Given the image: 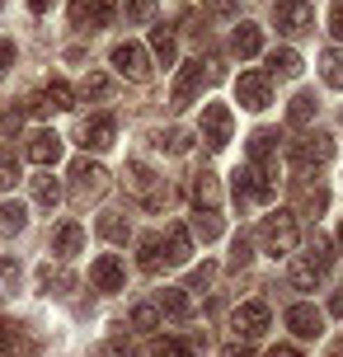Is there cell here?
<instances>
[{
    "label": "cell",
    "mask_w": 343,
    "mask_h": 357,
    "mask_svg": "<svg viewBox=\"0 0 343 357\" xmlns=\"http://www.w3.org/2000/svg\"><path fill=\"white\" fill-rule=\"evenodd\" d=\"M259 235H264V250L268 254H296V245H301V231H296V216L291 212H268Z\"/></svg>",
    "instance_id": "1"
},
{
    "label": "cell",
    "mask_w": 343,
    "mask_h": 357,
    "mask_svg": "<svg viewBox=\"0 0 343 357\" xmlns=\"http://www.w3.org/2000/svg\"><path fill=\"white\" fill-rule=\"evenodd\" d=\"M329 155H334V137H329V132H310L301 142H291V151H287V160L296 165V169H320Z\"/></svg>",
    "instance_id": "2"
},
{
    "label": "cell",
    "mask_w": 343,
    "mask_h": 357,
    "mask_svg": "<svg viewBox=\"0 0 343 357\" xmlns=\"http://www.w3.org/2000/svg\"><path fill=\"white\" fill-rule=\"evenodd\" d=\"M113 71L127 75L132 85H146L151 80V56H146V47L142 43H118L113 47Z\"/></svg>",
    "instance_id": "3"
},
{
    "label": "cell",
    "mask_w": 343,
    "mask_h": 357,
    "mask_svg": "<svg viewBox=\"0 0 343 357\" xmlns=\"http://www.w3.org/2000/svg\"><path fill=\"white\" fill-rule=\"evenodd\" d=\"M273 24H277L287 38H301V33L315 29V10H310L306 0H282V5L273 10Z\"/></svg>",
    "instance_id": "4"
},
{
    "label": "cell",
    "mask_w": 343,
    "mask_h": 357,
    "mask_svg": "<svg viewBox=\"0 0 343 357\" xmlns=\"http://www.w3.org/2000/svg\"><path fill=\"white\" fill-rule=\"evenodd\" d=\"M268 305L264 301H245V305H235V315H231V334L235 339H259V334H264V329H268Z\"/></svg>",
    "instance_id": "5"
},
{
    "label": "cell",
    "mask_w": 343,
    "mask_h": 357,
    "mask_svg": "<svg viewBox=\"0 0 343 357\" xmlns=\"http://www.w3.org/2000/svg\"><path fill=\"white\" fill-rule=\"evenodd\" d=\"M127 193H137L146 207H160V202H165L155 169H151V165H142V160H127Z\"/></svg>",
    "instance_id": "6"
},
{
    "label": "cell",
    "mask_w": 343,
    "mask_h": 357,
    "mask_svg": "<svg viewBox=\"0 0 343 357\" xmlns=\"http://www.w3.org/2000/svg\"><path fill=\"white\" fill-rule=\"evenodd\" d=\"M235 94H240V108H250V113L273 104V89H268V75L264 71H245L235 80Z\"/></svg>",
    "instance_id": "7"
},
{
    "label": "cell",
    "mask_w": 343,
    "mask_h": 357,
    "mask_svg": "<svg viewBox=\"0 0 343 357\" xmlns=\"http://www.w3.org/2000/svg\"><path fill=\"white\" fill-rule=\"evenodd\" d=\"M202 142L212 146V151H221V146L231 142V108L226 104H207L202 108Z\"/></svg>",
    "instance_id": "8"
},
{
    "label": "cell",
    "mask_w": 343,
    "mask_h": 357,
    "mask_svg": "<svg viewBox=\"0 0 343 357\" xmlns=\"http://www.w3.org/2000/svg\"><path fill=\"white\" fill-rule=\"evenodd\" d=\"M287 329L296 339H320V334H325V315L310 301H296V305H287Z\"/></svg>",
    "instance_id": "9"
},
{
    "label": "cell",
    "mask_w": 343,
    "mask_h": 357,
    "mask_svg": "<svg viewBox=\"0 0 343 357\" xmlns=\"http://www.w3.org/2000/svg\"><path fill=\"white\" fill-rule=\"evenodd\" d=\"M113 15H118L113 0H75L71 5V24L75 29H85V24H90V29H109Z\"/></svg>",
    "instance_id": "10"
},
{
    "label": "cell",
    "mask_w": 343,
    "mask_h": 357,
    "mask_svg": "<svg viewBox=\"0 0 343 357\" xmlns=\"http://www.w3.org/2000/svg\"><path fill=\"white\" fill-rule=\"evenodd\" d=\"M273 197V178L264 174V169H240L235 174V202H268Z\"/></svg>",
    "instance_id": "11"
},
{
    "label": "cell",
    "mask_w": 343,
    "mask_h": 357,
    "mask_svg": "<svg viewBox=\"0 0 343 357\" xmlns=\"http://www.w3.org/2000/svg\"><path fill=\"white\" fill-rule=\"evenodd\" d=\"M123 278H127V268H123V259H118V254H99V259L90 264L94 291H118V287H123Z\"/></svg>",
    "instance_id": "12"
},
{
    "label": "cell",
    "mask_w": 343,
    "mask_h": 357,
    "mask_svg": "<svg viewBox=\"0 0 343 357\" xmlns=\"http://www.w3.org/2000/svg\"><path fill=\"white\" fill-rule=\"evenodd\" d=\"M250 165H254V169H264L268 178H277V137L264 132V127L250 137Z\"/></svg>",
    "instance_id": "13"
},
{
    "label": "cell",
    "mask_w": 343,
    "mask_h": 357,
    "mask_svg": "<svg viewBox=\"0 0 343 357\" xmlns=\"http://www.w3.org/2000/svg\"><path fill=\"white\" fill-rule=\"evenodd\" d=\"M287 278H291V287H296V291H315V287L329 278V268H320L315 259H310V254H291Z\"/></svg>",
    "instance_id": "14"
},
{
    "label": "cell",
    "mask_w": 343,
    "mask_h": 357,
    "mask_svg": "<svg viewBox=\"0 0 343 357\" xmlns=\"http://www.w3.org/2000/svg\"><path fill=\"white\" fill-rule=\"evenodd\" d=\"M198 89H202V61H183L179 80H174V89H169V104L188 108L193 99H198Z\"/></svg>",
    "instance_id": "15"
},
{
    "label": "cell",
    "mask_w": 343,
    "mask_h": 357,
    "mask_svg": "<svg viewBox=\"0 0 343 357\" xmlns=\"http://www.w3.org/2000/svg\"><path fill=\"white\" fill-rule=\"evenodd\" d=\"M113 137H118V123H113L109 113H94L90 123L80 127V142H85V151H109Z\"/></svg>",
    "instance_id": "16"
},
{
    "label": "cell",
    "mask_w": 343,
    "mask_h": 357,
    "mask_svg": "<svg viewBox=\"0 0 343 357\" xmlns=\"http://www.w3.org/2000/svg\"><path fill=\"white\" fill-rule=\"evenodd\" d=\"M29 160L43 165V169H52V165L61 160V137H56L52 127H43V132L29 137Z\"/></svg>",
    "instance_id": "17"
},
{
    "label": "cell",
    "mask_w": 343,
    "mask_h": 357,
    "mask_svg": "<svg viewBox=\"0 0 343 357\" xmlns=\"http://www.w3.org/2000/svg\"><path fill=\"white\" fill-rule=\"evenodd\" d=\"M71 178H75V188H80V193H104V188H109V169H104V165H94V160H75L71 165Z\"/></svg>",
    "instance_id": "18"
},
{
    "label": "cell",
    "mask_w": 343,
    "mask_h": 357,
    "mask_svg": "<svg viewBox=\"0 0 343 357\" xmlns=\"http://www.w3.org/2000/svg\"><path fill=\"white\" fill-rule=\"evenodd\" d=\"M193 202H198V212H217V207H221V183H217L212 169L193 174Z\"/></svg>",
    "instance_id": "19"
},
{
    "label": "cell",
    "mask_w": 343,
    "mask_h": 357,
    "mask_svg": "<svg viewBox=\"0 0 343 357\" xmlns=\"http://www.w3.org/2000/svg\"><path fill=\"white\" fill-rule=\"evenodd\" d=\"M80 245H85V231H80V221H61L52 235V254L56 259H75L80 254Z\"/></svg>",
    "instance_id": "20"
},
{
    "label": "cell",
    "mask_w": 343,
    "mask_h": 357,
    "mask_svg": "<svg viewBox=\"0 0 343 357\" xmlns=\"http://www.w3.org/2000/svg\"><path fill=\"white\" fill-rule=\"evenodd\" d=\"M160 245H165V264H188V254H193V235L183 231V226H169Z\"/></svg>",
    "instance_id": "21"
},
{
    "label": "cell",
    "mask_w": 343,
    "mask_h": 357,
    "mask_svg": "<svg viewBox=\"0 0 343 357\" xmlns=\"http://www.w3.org/2000/svg\"><path fill=\"white\" fill-rule=\"evenodd\" d=\"M259 47H264V29L259 24H240L231 33V52L235 56H259Z\"/></svg>",
    "instance_id": "22"
},
{
    "label": "cell",
    "mask_w": 343,
    "mask_h": 357,
    "mask_svg": "<svg viewBox=\"0 0 343 357\" xmlns=\"http://www.w3.org/2000/svg\"><path fill=\"white\" fill-rule=\"evenodd\" d=\"M160 310L169 315V320H188V315H193V301H188L183 287H165L160 291Z\"/></svg>",
    "instance_id": "23"
},
{
    "label": "cell",
    "mask_w": 343,
    "mask_h": 357,
    "mask_svg": "<svg viewBox=\"0 0 343 357\" xmlns=\"http://www.w3.org/2000/svg\"><path fill=\"white\" fill-rule=\"evenodd\" d=\"M268 71L282 75V80H291V75H301V56L291 52V47H273L268 52Z\"/></svg>",
    "instance_id": "24"
},
{
    "label": "cell",
    "mask_w": 343,
    "mask_h": 357,
    "mask_svg": "<svg viewBox=\"0 0 343 357\" xmlns=\"http://www.w3.org/2000/svg\"><path fill=\"white\" fill-rule=\"evenodd\" d=\"M38 287H43L47 296H61V291L71 287V273H66V268H52V264H43V268H38Z\"/></svg>",
    "instance_id": "25"
},
{
    "label": "cell",
    "mask_w": 343,
    "mask_h": 357,
    "mask_svg": "<svg viewBox=\"0 0 343 357\" xmlns=\"http://www.w3.org/2000/svg\"><path fill=\"white\" fill-rule=\"evenodd\" d=\"M151 52L160 56L165 66H174V52H179V43H174V29H169V24H160V29L151 33Z\"/></svg>",
    "instance_id": "26"
},
{
    "label": "cell",
    "mask_w": 343,
    "mask_h": 357,
    "mask_svg": "<svg viewBox=\"0 0 343 357\" xmlns=\"http://www.w3.org/2000/svg\"><path fill=\"white\" fill-rule=\"evenodd\" d=\"M29 226V212L19 202H0V235H19Z\"/></svg>",
    "instance_id": "27"
},
{
    "label": "cell",
    "mask_w": 343,
    "mask_h": 357,
    "mask_svg": "<svg viewBox=\"0 0 343 357\" xmlns=\"http://www.w3.org/2000/svg\"><path fill=\"white\" fill-rule=\"evenodd\" d=\"M320 75H325L329 89H343V52L339 47H329V52L320 56Z\"/></svg>",
    "instance_id": "28"
},
{
    "label": "cell",
    "mask_w": 343,
    "mask_h": 357,
    "mask_svg": "<svg viewBox=\"0 0 343 357\" xmlns=\"http://www.w3.org/2000/svg\"><path fill=\"white\" fill-rule=\"evenodd\" d=\"M33 202H43V207H56V202H61V183H56L47 169L33 178Z\"/></svg>",
    "instance_id": "29"
},
{
    "label": "cell",
    "mask_w": 343,
    "mask_h": 357,
    "mask_svg": "<svg viewBox=\"0 0 343 357\" xmlns=\"http://www.w3.org/2000/svg\"><path fill=\"white\" fill-rule=\"evenodd\" d=\"M19 183V155L15 146H0V193H10Z\"/></svg>",
    "instance_id": "30"
},
{
    "label": "cell",
    "mask_w": 343,
    "mask_h": 357,
    "mask_svg": "<svg viewBox=\"0 0 343 357\" xmlns=\"http://www.w3.org/2000/svg\"><path fill=\"white\" fill-rule=\"evenodd\" d=\"M33 348H19V324L0 320V357H29Z\"/></svg>",
    "instance_id": "31"
},
{
    "label": "cell",
    "mask_w": 343,
    "mask_h": 357,
    "mask_svg": "<svg viewBox=\"0 0 343 357\" xmlns=\"http://www.w3.org/2000/svg\"><path fill=\"white\" fill-rule=\"evenodd\" d=\"M310 118H315V94H296V99H291V108H287V123L291 127H306Z\"/></svg>",
    "instance_id": "32"
},
{
    "label": "cell",
    "mask_w": 343,
    "mask_h": 357,
    "mask_svg": "<svg viewBox=\"0 0 343 357\" xmlns=\"http://www.w3.org/2000/svg\"><path fill=\"white\" fill-rule=\"evenodd\" d=\"M160 264H165L160 235H146V240H142V268H146V273H160Z\"/></svg>",
    "instance_id": "33"
},
{
    "label": "cell",
    "mask_w": 343,
    "mask_h": 357,
    "mask_svg": "<svg viewBox=\"0 0 343 357\" xmlns=\"http://www.w3.org/2000/svg\"><path fill=\"white\" fill-rule=\"evenodd\" d=\"M132 329H137V334L160 329V305H132Z\"/></svg>",
    "instance_id": "34"
},
{
    "label": "cell",
    "mask_w": 343,
    "mask_h": 357,
    "mask_svg": "<svg viewBox=\"0 0 343 357\" xmlns=\"http://www.w3.org/2000/svg\"><path fill=\"white\" fill-rule=\"evenodd\" d=\"M99 235H104V240H113V245H123V240H127V216L104 212V216H99Z\"/></svg>",
    "instance_id": "35"
},
{
    "label": "cell",
    "mask_w": 343,
    "mask_h": 357,
    "mask_svg": "<svg viewBox=\"0 0 343 357\" xmlns=\"http://www.w3.org/2000/svg\"><path fill=\"white\" fill-rule=\"evenodd\" d=\"M155 146H160V151H169V155H183V151H188V132H183V127L155 132Z\"/></svg>",
    "instance_id": "36"
},
{
    "label": "cell",
    "mask_w": 343,
    "mask_h": 357,
    "mask_svg": "<svg viewBox=\"0 0 343 357\" xmlns=\"http://www.w3.org/2000/svg\"><path fill=\"white\" fill-rule=\"evenodd\" d=\"M43 99H47L52 108H75V104H71V99H75V89L66 85V80H52V85L43 89Z\"/></svg>",
    "instance_id": "37"
},
{
    "label": "cell",
    "mask_w": 343,
    "mask_h": 357,
    "mask_svg": "<svg viewBox=\"0 0 343 357\" xmlns=\"http://www.w3.org/2000/svg\"><path fill=\"white\" fill-rule=\"evenodd\" d=\"M19 291V264L15 259H0V301Z\"/></svg>",
    "instance_id": "38"
},
{
    "label": "cell",
    "mask_w": 343,
    "mask_h": 357,
    "mask_svg": "<svg viewBox=\"0 0 343 357\" xmlns=\"http://www.w3.org/2000/svg\"><path fill=\"white\" fill-rule=\"evenodd\" d=\"M151 357H193V343L188 339H160L151 348Z\"/></svg>",
    "instance_id": "39"
},
{
    "label": "cell",
    "mask_w": 343,
    "mask_h": 357,
    "mask_svg": "<svg viewBox=\"0 0 343 357\" xmlns=\"http://www.w3.org/2000/svg\"><path fill=\"white\" fill-rule=\"evenodd\" d=\"M109 75H99V71H90L85 75V80H80V94H85V99H109Z\"/></svg>",
    "instance_id": "40"
},
{
    "label": "cell",
    "mask_w": 343,
    "mask_h": 357,
    "mask_svg": "<svg viewBox=\"0 0 343 357\" xmlns=\"http://www.w3.org/2000/svg\"><path fill=\"white\" fill-rule=\"evenodd\" d=\"M310 259H315L320 268H334V250H329V240H325L320 231L310 235Z\"/></svg>",
    "instance_id": "41"
},
{
    "label": "cell",
    "mask_w": 343,
    "mask_h": 357,
    "mask_svg": "<svg viewBox=\"0 0 343 357\" xmlns=\"http://www.w3.org/2000/svg\"><path fill=\"white\" fill-rule=\"evenodd\" d=\"M123 10H127L132 24H146V19L155 15V0H123Z\"/></svg>",
    "instance_id": "42"
},
{
    "label": "cell",
    "mask_w": 343,
    "mask_h": 357,
    "mask_svg": "<svg viewBox=\"0 0 343 357\" xmlns=\"http://www.w3.org/2000/svg\"><path fill=\"white\" fill-rule=\"evenodd\" d=\"M193 231H198L202 240H217V235H221V221H217V212H198V221H193Z\"/></svg>",
    "instance_id": "43"
},
{
    "label": "cell",
    "mask_w": 343,
    "mask_h": 357,
    "mask_svg": "<svg viewBox=\"0 0 343 357\" xmlns=\"http://www.w3.org/2000/svg\"><path fill=\"white\" fill-rule=\"evenodd\" d=\"M250 259H254V245H250V240H245V235H240V240H235V245H231V268H245V264H250Z\"/></svg>",
    "instance_id": "44"
},
{
    "label": "cell",
    "mask_w": 343,
    "mask_h": 357,
    "mask_svg": "<svg viewBox=\"0 0 343 357\" xmlns=\"http://www.w3.org/2000/svg\"><path fill=\"white\" fill-rule=\"evenodd\" d=\"M212 278H217V268H212V264H202L198 273L188 278V287H183V291H202V287H212Z\"/></svg>",
    "instance_id": "45"
},
{
    "label": "cell",
    "mask_w": 343,
    "mask_h": 357,
    "mask_svg": "<svg viewBox=\"0 0 343 357\" xmlns=\"http://www.w3.org/2000/svg\"><path fill=\"white\" fill-rule=\"evenodd\" d=\"M301 202H306V212H325V207H329V193H325V188H306V193H301Z\"/></svg>",
    "instance_id": "46"
},
{
    "label": "cell",
    "mask_w": 343,
    "mask_h": 357,
    "mask_svg": "<svg viewBox=\"0 0 343 357\" xmlns=\"http://www.w3.org/2000/svg\"><path fill=\"white\" fill-rule=\"evenodd\" d=\"M10 66H15V43L0 38V75H10Z\"/></svg>",
    "instance_id": "47"
},
{
    "label": "cell",
    "mask_w": 343,
    "mask_h": 357,
    "mask_svg": "<svg viewBox=\"0 0 343 357\" xmlns=\"http://www.w3.org/2000/svg\"><path fill=\"white\" fill-rule=\"evenodd\" d=\"M329 33L343 38V0H334V10H329Z\"/></svg>",
    "instance_id": "48"
},
{
    "label": "cell",
    "mask_w": 343,
    "mask_h": 357,
    "mask_svg": "<svg viewBox=\"0 0 343 357\" xmlns=\"http://www.w3.org/2000/svg\"><path fill=\"white\" fill-rule=\"evenodd\" d=\"M235 5H240V0H207L212 15H235Z\"/></svg>",
    "instance_id": "49"
},
{
    "label": "cell",
    "mask_w": 343,
    "mask_h": 357,
    "mask_svg": "<svg viewBox=\"0 0 343 357\" xmlns=\"http://www.w3.org/2000/svg\"><path fill=\"white\" fill-rule=\"evenodd\" d=\"M268 357H301V353H296V348H287V343H277V348H273Z\"/></svg>",
    "instance_id": "50"
},
{
    "label": "cell",
    "mask_w": 343,
    "mask_h": 357,
    "mask_svg": "<svg viewBox=\"0 0 343 357\" xmlns=\"http://www.w3.org/2000/svg\"><path fill=\"white\" fill-rule=\"evenodd\" d=\"M329 310H334V315H343V291H334V301H329Z\"/></svg>",
    "instance_id": "51"
},
{
    "label": "cell",
    "mask_w": 343,
    "mask_h": 357,
    "mask_svg": "<svg viewBox=\"0 0 343 357\" xmlns=\"http://www.w3.org/2000/svg\"><path fill=\"white\" fill-rule=\"evenodd\" d=\"M29 10H33V15H43V10H47V0H29Z\"/></svg>",
    "instance_id": "52"
},
{
    "label": "cell",
    "mask_w": 343,
    "mask_h": 357,
    "mask_svg": "<svg viewBox=\"0 0 343 357\" xmlns=\"http://www.w3.org/2000/svg\"><path fill=\"white\" fill-rule=\"evenodd\" d=\"M226 357H250V353H245V348H235V343H231V348H226Z\"/></svg>",
    "instance_id": "53"
},
{
    "label": "cell",
    "mask_w": 343,
    "mask_h": 357,
    "mask_svg": "<svg viewBox=\"0 0 343 357\" xmlns=\"http://www.w3.org/2000/svg\"><path fill=\"white\" fill-rule=\"evenodd\" d=\"M339 245H343V226H339Z\"/></svg>",
    "instance_id": "54"
}]
</instances>
